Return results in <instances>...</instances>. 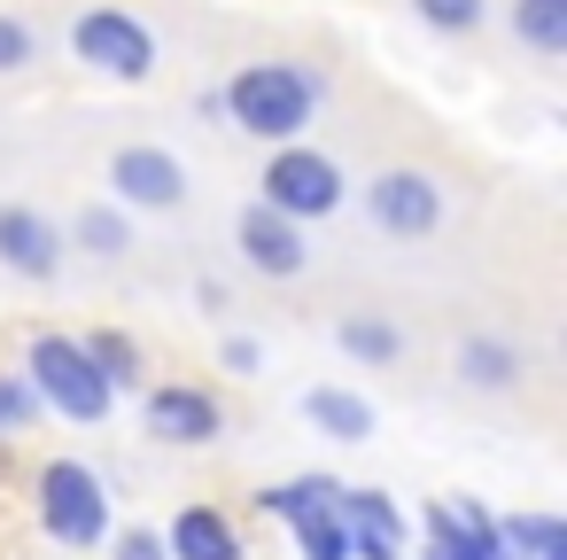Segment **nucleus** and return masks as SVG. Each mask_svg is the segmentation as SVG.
I'll return each mask as SVG.
<instances>
[{"label": "nucleus", "instance_id": "obj_1", "mask_svg": "<svg viewBox=\"0 0 567 560\" xmlns=\"http://www.w3.org/2000/svg\"><path fill=\"white\" fill-rule=\"evenodd\" d=\"M218 102H226V118H234L249 141L288 149V141H303V125H311V110H319V79H311L303 63H241Z\"/></svg>", "mask_w": 567, "mask_h": 560}, {"label": "nucleus", "instance_id": "obj_2", "mask_svg": "<svg viewBox=\"0 0 567 560\" xmlns=\"http://www.w3.org/2000/svg\"><path fill=\"white\" fill-rule=\"evenodd\" d=\"M24 381H32V397L40 405H55L63 420H110V405H117V389L94 374V358H86V343L79 335H32V350H24Z\"/></svg>", "mask_w": 567, "mask_h": 560}, {"label": "nucleus", "instance_id": "obj_3", "mask_svg": "<svg viewBox=\"0 0 567 560\" xmlns=\"http://www.w3.org/2000/svg\"><path fill=\"white\" fill-rule=\"evenodd\" d=\"M40 521L71 552L102 544L110 537V490H102V475L86 459H48V475H40Z\"/></svg>", "mask_w": 567, "mask_h": 560}, {"label": "nucleus", "instance_id": "obj_4", "mask_svg": "<svg viewBox=\"0 0 567 560\" xmlns=\"http://www.w3.org/2000/svg\"><path fill=\"white\" fill-rule=\"evenodd\" d=\"M257 203L280 211L288 226L327 218V211H342V172H334V156L288 141V149H272V164H265V180H257Z\"/></svg>", "mask_w": 567, "mask_h": 560}, {"label": "nucleus", "instance_id": "obj_5", "mask_svg": "<svg viewBox=\"0 0 567 560\" xmlns=\"http://www.w3.org/2000/svg\"><path fill=\"white\" fill-rule=\"evenodd\" d=\"M71 48H79V63H94L102 79H148V71H156V40H148V24H141L133 9H86V17L71 24Z\"/></svg>", "mask_w": 567, "mask_h": 560}, {"label": "nucleus", "instance_id": "obj_6", "mask_svg": "<svg viewBox=\"0 0 567 560\" xmlns=\"http://www.w3.org/2000/svg\"><path fill=\"white\" fill-rule=\"evenodd\" d=\"M365 211H373V226L381 234H404V242H420V234H435L443 226V187L427 180V172H381L373 187H365Z\"/></svg>", "mask_w": 567, "mask_h": 560}, {"label": "nucleus", "instance_id": "obj_7", "mask_svg": "<svg viewBox=\"0 0 567 560\" xmlns=\"http://www.w3.org/2000/svg\"><path fill=\"white\" fill-rule=\"evenodd\" d=\"M110 187H117V203L172 211V203L187 195V172H179L172 149H117V156H110Z\"/></svg>", "mask_w": 567, "mask_h": 560}, {"label": "nucleus", "instance_id": "obj_8", "mask_svg": "<svg viewBox=\"0 0 567 560\" xmlns=\"http://www.w3.org/2000/svg\"><path fill=\"white\" fill-rule=\"evenodd\" d=\"M218 428H226V413H218L210 389H195V381L148 389V436H156V444H210Z\"/></svg>", "mask_w": 567, "mask_h": 560}, {"label": "nucleus", "instance_id": "obj_9", "mask_svg": "<svg viewBox=\"0 0 567 560\" xmlns=\"http://www.w3.org/2000/svg\"><path fill=\"white\" fill-rule=\"evenodd\" d=\"M334 513H342V537L358 560H404V513L389 490H342Z\"/></svg>", "mask_w": 567, "mask_h": 560}, {"label": "nucleus", "instance_id": "obj_10", "mask_svg": "<svg viewBox=\"0 0 567 560\" xmlns=\"http://www.w3.org/2000/svg\"><path fill=\"white\" fill-rule=\"evenodd\" d=\"M427 560H497V521L474 498H435L427 506Z\"/></svg>", "mask_w": 567, "mask_h": 560}, {"label": "nucleus", "instance_id": "obj_11", "mask_svg": "<svg viewBox=\"0 0 567 560\" xmlns=\"http://www.w3.org/2000/svg\"><path fill=\"white\" fill-rule=\"evenodd\" d=\"M0 265L24 273V281H55V265H63V234H55L40 211H24V203H0Z\"/></svg>", "mask_w": 567, "mask_h": 560}, {"label": "nucleus", "instance_id": "obj_12", "mask_svg": "<svg viewBox=\"0 0 567 560\" xmlns=\"http://www.w3.org/2000/svg\"><path fill=\"white\" fill-rule=\"evenodd\" d=\"M241 257H249L257 273L288 281V273H303V226H288V218L265 211V203H249V211H241Z\"/></svg>", "mask_w": 567, "mask_h": 560}, {"label": "nucleus", "instance_id": "obj_13", "mask_svg": "<svg viewBox=\"0 0 567 560\" xmlns=\"http://www.w3.org/2000/svg\"><path fill=\"white\" fill-rule=\"evenodd\" d=\"M164 552L172 560H241V537L218 506H179L172 529H164Z\"/></svg>", "mask_w": 567, "mask_h": 560}, {"label": "nucleus", "instance_id": "obj_14", "mask_svg": "<svg viewBox=\"0 0 567 560\" xmlns=\"http://www.w3.org/2000/svg\"><path fill=\"white\" fill-rule=\"evenodd\" d=\"M303 413H311V428L334 436V444H365V436H373V405H365L358 389H311Z\"/></svg>", "mask_w": 567, "mask_h": 560}, {"label": "nucleus", "instance_id": "obj_15", "mask_svg": "<svg viewBox=\"0 0 567 560\" xmlns=\"http://www.w3.org/2000/svg\"><path fill=\"white\" fill-rule=\"evenodd\" d=\"M497 560H567V529L551 513H505L497 521Z\"/></svg>", "mask_w": 567, "mask_h": 560}, {"label": "nucleus", "instance_id": "obj_16", "mask_svg": "<svg viewBox=\"0 0 567 560\" xmlns=\"http://www.w3.org/2000/svg\"><path fill=\"white\" fill-rule=\"evenodd\" d=\"M86 358H94V374H102L110 389H141V374H148V358H141V343H133V335H117V327H102V335H86Z\"/></svg>", "mask_w": 567, "mask_h": 560}, {"label": "nucleus", "instance_id": "obj_17", "mask_svg": "<svg viewBox=\"0 0 567 560\" xmlns=\"http://www.w3.org/2000/svg\"><path fill=\"white\" fill-rule=\"evenodd\" d=\"M458 374H466L474 389H513V381H520V350L497 343V335H474V343L458 350Z\"/></svg>", "mask_w": 567, "mask_h": 560}, {"label": "nucleus", "instance_id": "obj_18", "mask_svg": "<svg viewBox=\"0 0 567 560\" xmlns=\"http://www.w3.org/2000/svg\"><path fill=\"white\" fill-rule=\"evenodd\" d=\"M513 32L536 55H567V0H513Z\"/></svg>", "mask_w": 567, "mask_h": 560}, {"label": "nucleus", "instance_id": "obj_19", "mask_svg": "<svg viewBox=\"0 0 567 560\" xmlns=\"http://www.w3.org/2000/svg\"><path fill=\"white\" fill-rule=\"evenodd\" d=\"M342 350H350L358 366H389V358L404 350V335H396L389 319H342Z\"/></svg>", "mask_w": 567, "mask_h": 560}, {"label": "nucleus", "instance_id": "obj_20", "mask_svg": "<svg viewBox=\"0 0 567 560\" xmlns=\"http://www.w3.org/2000/svg\"><path fill=\"white\" fill-rule=\"evenodd\" d=\"M48 405L32 397V381L24 374H0V444H17V436H32V420H40Z\"/></svg>", "mask_w": 567, "mask_h": 560}, {"label": "nucleus", "instance_id": "obj_21", "mask_svg": "<svg viewBox=\"0 0 567 560\" xmlns=\"http://www.w3.org/2000/svg\"><path fill=\"white\" fill-rule=\"evenodd\" d=\"M420 9V24H435V32H474L482 24V0H412Z\"/></svg>", "mask_w": 567, "mask_h": 560}, {"label": "nucleus", "instance_id": "obj_22", "mask_svg": "<svg viewBox=\"0 0 567 560\" xmlns=\"http://www.w3.org/2000/svg\"><path fill=\"white\" fill-rule=\"evenodd\" d=\"M79 242L102 250V257H117V250H125V218H117V211H86V218H79Z\"/></svg>", "mask_w": 567, "mask_h": 560}, {"label": "nucleus", "instance_id": "obj_23", "mask_svg": "<svg viewBox=\"0 0 567 560\" xmlns=\"http://www.w3.org/2000/svg\"><path fill=\"white\" fill-rule=\"evenodd\" d=\"M24 63H32V24L0 17V71H24Z\"/></svg>", "mask_w": 567, "mask_h": 560}, {"label": "nucleus", "instance_id": "obj_24", "mask_svg": "<svg viewBox=\"0 0 567 560\" xmlns=\"http://www.w3.org/2000/svg\"><path fill=\"white\" fill-rule=\"evenodd\" d=\"M117 560H172V552H164V537H148V529H125V537H117Z\"/></svg>", "mask_w": 567, "mask_h": 560}, {"label": "nucleus", "instance_id": "obj_25", "mask_svg": "<svg viewBox=\"0 0 567 560\" xmlns=\"http://www.w3.org/2000/svg\"><path fill=\"white\" fill-rule=\"evenodd\" d=\"M257 358H265L257 343H226V366H234V374H257Z\"/></svg>", "mask_w": 567, "mask_h": 560}]
</instances>
